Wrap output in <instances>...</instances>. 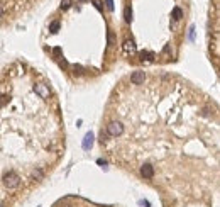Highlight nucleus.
I'll use <instances>...</instances> for the list:
<instances>
[{
    "label": "nucleus",
    "instance_id": "f03ea898",
    "mask_svg": "<svg viewBox=\"0 0 220 207\" xmlns=\"http://www.w3.org/2000/svg\"><path fill=\"white\" fill-rule=\"evenodd\" d=\"M173 17H174V20H180L181 17H183V10H181V9H174L173 10Z\"/></svg>",
    "mask_w": 220,
    "mask_h": 207
},
{
    "label": "nucleus",
    "instance_id": "20e7f679",
    "mask_svg": "<svg viewBox=\"0 0 220 207\" xmlns=\"http://www.w3.org/2000/svg\"><path fill=\"white\" fill-rule=\"evenodd\" d=\"M71 5V0H63L61 2V9H68Z\"/></svg>",
    "mask_w": 220,
    "mask_h": 207
},
{
    "label": "nucleus",
    "instance_id": "39448f33",
    "mask_svg": "<svg viewBox=\"0 0 220 207\" xmlns=\"http://www.w3.org/2000/svg\"><path fill=\"white\" fill-rule=\"evenodd\" d=\"M107 7L112 10V9H114V2H112V0H107Z\"/></svg>",
    "mask_w": 220,
    "mask_h": 207
},
{
    "label": "nucleus",
    "instance_id": "423d86ee",
    "mask_svg": "<svg viewBox=\"0 0 220 207\" xmlns=\"http://www.w3.org/2000/svg\"><path fill=\"white\" fill-rule=\"evenodd\" d=\"M81 2H85V0H81Z\"/></svg>",
    "mask_w": 220,
    "mask_h": 207
},
{
    "label": "nucleus",
    "instance_id": "7ed1b4c3",
    "mask_svg": "<svg viewBox=\"0 0 220 207\" xmlns=\"http://www.w3.org/2000/svg\"><path fill=\"white\" fill-rule=\"evenodd\" d=\"M125 20H127V22H130V20H132V12H130L129 7L125 9Z\"/></svg>",
    "mask_w": 220,
    "mask_h": 207
},
{
    "label": "nucleus",
    "instance_id": "f257e3e1",
    "mask_svg": "<svg viewBox=\"0 0 220 207\" xmlns=\"http://www.w3.org/2000/svg\"><path fill=\"white\" fill-rule=\"evenodd\" d=\"M122 48H124V53H125L127 56H134L136 51H137V46H136V43H134L132 39H125L124 44H122Z\"/></svg>",
    "mask_w": 220,
    "mask_h": 207
}]
</instances>
